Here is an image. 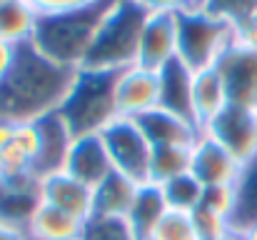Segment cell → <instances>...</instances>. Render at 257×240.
I'll return each mask as SVG.
<instances>
[{"instance_id":"cb8c5ba5","label":"cell","mask_w":257,"mask_h":240,"mask_svg":"<svg viewBox=\"0 0 257 240\" xmlns=\"http://www.w3.org/2000/svg\"><path fill=\"white\" fill-rule=\"evenodd\" d=\"M190 150L192 148H175V145H160L153 148L150 155V180L155 185H163L172 178L190 173Z\"/></svg>"},{"instance_id":"5bb4252c","label":"cell","mask_w":257,"mask_h":240,"mask_svg":"<svg viewBox=\"0 0 257 240\" xmlns=\"http://www.w3.org/2000/svg\"><path fill=\"white\" fill-rule=\"evenodd\" d=\"M63 170L73 175L75 180L85 183L87 188H97L115 168L107 155V148L102 143V135H80L73 140L70 153L65 158Z\"/></svg>"},{"instance_id":"6da1fadb","label":"cell","mask_w":257,"mask_h":240,"mask_svg":"<svg viewBox=\"0 0 257 240\" xmlns=\"http://www.w3.org/2000/svg\"><path fill=\"white\" fill-rule=\"evenodd\" d=\"M78 70L45 58L33 43L18 48V58L5 78H0V123H35L55 113Z\"/></svg>"},{"instance_id":"8fae6325","label":"cell","mask_w":257,"mask_h":240,"mask_svg":"<svg viewBox=\"0 0 257 240\" xmlns=\"http://www.w3.org/2000/svg\"><path fill=\"white\" fill-rule=\"evenodd\" d=\"M35 130H38V155L33 163V175L45 178V175L63 170L65 158L70 153V145L75 140V135L68 128V123L63 120V115L58 110L43 115L40 120H35Z\"/></svg>"},{"instance_id":"5b68a950","label":"cell","mask_w":257,"mask_h":240,"mask_svg":"<svg viewBox=\"0 0 257 240\" xmlns=\"http://www.w3.org/2000/svg\"><path fill=\"white\" fill-rule=\"evenodd\" d=\"M177 18V58L192 70H207L220 63L232 45V25L202 5L175 15Z\"/></svg>"},{"instance_id":"d590c367","label":"cell","mask_w":257,"mask_h":240,"mask_svg":"<svg viewBox=\"0 0 257 240\" xmlns=\"http://www.w3.org/2000/svg\"><path fill=\"white\" fill-rule=\"evenodd\" d=\"M235 233H237L240 240H257V220L250 223V225H245V228H240V230H235Z\"/></svg>"},{"instance_id":"d6a6232c","label":"cell","mask_w":257,"mask_h":240,"mask_svg":"<svg viewBox=\"0 0 257 240\" xmlns=\"http://www.w3.org/2000/svg\"><path fill=\"white\" fill-rule=\"evenodd\" d=\"M40 15H53V13H63V10H73L80 5H90L95 0H28Z\"/></svg>"},{"instance_id":"83f0119b","label":"cell","mask_w":257,"mask_h":240,"mask_svg":"<svg viewBox=\"0 0 257 240\" xmlns=\"http://www.w3.org/2000/svg\"><path fill=\"white\" fill-rule=\"evenodd\" d=\"M200 205L207 208L215 215L227 218L232 223L235 213H237V185H212V188H205Z\"/></svg>"},{"instance_id":"ffe728a7","label":"cell","mask_w":257,"mask_h":240,"mask_svg":"<svg viewBox=\"0 0 257 240\" xmlns=\"http://www.w3.org/2000/svg\"><path fill=\"white\" fill-rule=\"evenodd\" d=\"M138 188H140V183L112 170L97 188H92V215L125 218L133 200H135Z\"/></svg>"},{"instance_id":"7402d4cb","label":"cell","mask_w":257,"mask_h":240,"mask_svg":"<svg viewBox=\"0 0 257 240\" xmlns=\"http://www.w3.org/2000/svg\"><path fill=\"white\" fill-rule=\"evenodd\" d=\"M40 13L28 0H0V40L28 45L35 38Z\"/></svg>"},{"instance_id":"f546056e","label":"cell","mask_w":257,"mask_h":240,"mask_svg":"<svg viewBox=\"0 0 257 240\" xmlns=\"http://www.w3.org/2000/svg\"><path fill=\"white\" fill-rule=\"evenodd\" d=\"M202 8L222 20H227L230 25L250 18L257 13V0H202Z\"/></svg>"},{"instance_id":"2e32d148","label":"cell","mask_w":257,"mask_h":240,"mask_svg":"<svg viewBox=\"0 0 257 240\" xmlns=\"http://www.w3.org/2000/svg\"><path fill=\"white\" fill-rule=\"evenodd\" d=\"M40 198L43 203L55 205L80 220H87L92 215V188L75 180L65 170L40 178Z\"/></svg>"},{"instance_id":"8992f818","label":"cell","mask_w":257,"mask_h":240,"mask_svg":"<svg viewBox=\"0 0 257 240\" xmlns=\"http://www.w3.org/2000/svg\"><path fill=\"white\" fill-rule=\"evenodd\" d=\"M100 135L107 148V155L112 160V168L117 173L127 175L140 185L150 180L153 145L148 143L145 133L133 118H115Z\"/></svg>"},{"instance_id":"8d00e7d4","label":"cell","mask_w":257,"mask_h":240,"mask_svg":"<svg viewBox=\"0 0 257 240\" xmlns=\"http://www.w3.org/2000/svg\"><path fill=\"white\" fill-rule=\"evenodd\" d=\"M227 240H240V238H237V233H235V235H230V238H227Z\"/></svg>"},{"instance_id":"9a60e30c","label":"cell","mask_w":257,"mask_h":240,"mask_svg":"<svg viewBox=\"0 0 257 240\" xmlns=\"http://www.w3.org/2000/svg\"><path fill=\"white\" fill-rule=\"evenodd\" d=\"M135 123L140 125V130L145 133V138L153 148H160V145L192 148L197 143V138L202 135V130L195 123H190L175 113H168L163 108H155V110L140 115Z\"/></svg>"},{"instance_id":"ac0fdd59","label":"cell","mask_w":257,"mask_h":240,"mask_svg":"<svg viewBox=\"0 0 257 240\" xmlns=\"http://www.w3.org/2000/svg\"><path fill=\"white\" fill-rule=\"evenodd\" d=\"M227 105H230L227 85H225L217 68H207V70L195 73V78H192V110H195V123L200 130H205Z\"/></svg>"},{"instance_id":"ba28073f","label":"cell","mask_w":257,"mask_h":240,"mask_svg":"<svg viewBox=\"0 0 257 240\" xmlns=\"http://www.w3.org/2000/svg\"><path fill=\"white\" fill-rule=\"evenodd\" d=\"M115 103L120 118H133V120L155 110L160 105V75L140 65L120 70L115 85Z\"/></svg>"},{"instance_id":"603a6c76","label":"cell","mask_w":257,"mask_h":240,"mask_svg":"<svg viewBox=\"0 0 257 240\" xmlns=\"http://www.w3.org/2000/svg\"><path fill=\"white\" fill-rule=\"evenodd\" d=\"M160 188H163L168 208L170 210H180V213H195L200 208L202 193H205V185L192 173H182V175L172 178L168 183H163Z\"/></svg>"},{"instance_id":"277c9868","label":"cell","mask_w":257,"mask_h":240,"mask_svg":"<svg viewBox=\"0 0 257 240\" xmlns=\"http://www.w3.org/2000/svg\"><path fill=\"white\" fill-rule=\"evenodd\" d=\"M115 70H92V68H78L73 85L58 108L68 128L75 138L80 135H97L102 133L117 113L115 103V85H117Z\"/></svg>"},{"instance_id":"4316f807","label":"cell","mask_w":257,"mask_h":240,"mask_svg":"<svg viewBox=\"0 0 257 240\" xmlns=\"http://www.w3.org/2000/svg\"><path fill=\"white\" fill-rule=\"evenodd\" d=\"M148 240H200L195 223H192V213H180V210H168L160 223L153 228V233Z\"/></svg>"},{"instance_id":"d6986e66","label":"cell","mask_w":257,"mask_h":240,"mask_svg":"<svg viewBox=\"0 0 257 240\" xmlns=\"http://www.w3.org/2000/svg\"><path fill=\"white\" fill-rule=\"evenodd\" d=\"M83 225H85V220H80L55 205L40 203L25 228V235L28 240H80Z\"/></svg>"},{"instance_id":"9c48e42d","label":"cell","mask_w":257,"mask_h":240,"mask_svg":"<svg viewBox=\"0 0 257 240\" xmlns=\"http://www.w3.org/2000/svg\"><path fill=\"white\" fill-rule=\"evenodd\" d=\"M245 165L237 163L217 140H212L210 135H200L197 143L190 150V173L205 185H237V180L242 178Z\"/></svg>"},{"instance_id":"1f68e13d","label":"cell","mask_w":257,"mask_h":240,"mask_svg":"<svg viewBox=\"0 0 257 240\" xmlns=\"http://www.w3.org/2000/svg\"><path fill=\"white\" fill-rule=\"evenodd\" d=\"M150 13H182V10H190V8H200L202 0H140Z\"/></svg>"},{"instance_id":"44dd1931","label":"cell","mask_w":257,"mask_h":240,"mask_svg":"<svg viewBox=\"0 0 257 240\" xmlns=\"http://www.w3.org/2000/svg\"><path fill=\"white\" fill-rule=\"evenodd\" d=\"M168 203L163 195V188L155 183H143L135 193V200L125 215V220L130 223L133 233L138 235V240H148V235L153 233V228L160 223V218L168 213Z\"/></svg>"},{"instance_id":"d4e9b609","label":"cell","mask_w":257,"mask_h":240,"mask_svg":"<svg viewBox=\"0 0 257 240\" xmlns=\"http://www.w3.org/2000/svg\"><path fill=\"white\" fill-rule=\"evenodd\" d=\"M257 220V160L245 165L242 178L237 180V213L232 228L240 230Z\"/></svg>"},{"instance_id":"4fadbf2b","label":"cell","mask_w":257,"mask_h":240,"mask_svg":"<svg viewBox=\"0 0 257 240\" xmlns=\"http://www.w3.org/2000/svg\"><path fill=\"white\" fill-rule=\"evenodd\" d=\"M40 203H43L40 178H35V175L0 178V223L25 233V228Z\"/></svg>"},{"instance_id":"4dcf8cb0","label":"cell","mask_w":257,"mask_h":240,"mask_svg":"<svg viewBox=\"0 0 257 240\" xmlns=\"http://www.w3.org/2000/svg\"><path fill=\"white\" fill-rule=\"evenodd\" d=\"M232 43L257 50V13L232 25Z\"/></svg>"},{"instance_id":"30bf717a","label":"cell","mask_w":257,"mask_h":240,"mask_svg":"<svg viewBox=\"0 0 257 240\" xmlns=\"http://www.w3.org/2000/svg\"><path fill=\"white\" fill-rule=\"evenodd\" d=\"M227 85L230 103L255 108L257 105V50L232 43L215 65Z\"/></svg>"},{"instance_id":"e575fe53","label":"cell","mask_w":257,"mask_h":240,"mask_svg":"<svg viewBox=\"0 0 257 240\" xmlns=\"http://www.w3.org/2000/svg\"><path fill=\"white\" fill-rule=\"evenodd\" d=\"M0 240H28V235L18 228H10V225L0 223Z\"/></svg>"},{"instance_id":"3957f363","label":"cell","mask_w":257,"mask_h":240,"mask_svg":"<svg viewBox=\"0 0 257 240\" xmlns=\"http://www.w3.org/2000/svg\"><path fill=\"white\" fill-rule=\"evenodd\" d=\"M150 10L140 0H117L112 10L105 15L97 38L85 55L80 68L92 70H125L138 63L140 38Z\"/></svg>"},{"instance_id":"e0dca14e","label":"cell","mask_w":257,"mask_h":240,"mask_svg":"<svg viewBox=\"0 0 257 240\" xmlns=\"http://www.w3.org/2000/svg\"><path fill=\"white\" fill-rule=\"evenodd\" d=\"M158 75H160V105L158 108L195 123V110H192V78H195V73L180 58H175L163 70H158Z\"/></svg>"},{"instance_id":"484cf974","label":"cell","mask_w":257,"mask_h":240,"mask_svg":"<svg viewBox=\"0 0 257 240\" xmlns=\"http://www.w3.org/2000/svg\"><path fill=\"white\" fill-rule=\"evenodd\" d=\"M80 240H138L130 223L125 218H105V215H90L83 225Z\"/></svg>"},{"instance_id":"52a82bcc","label":"cell","mask_w":257,"mask_h":240,"mask_svg":"<svg viewBox=\"0 0 257 240\" xmlns=\"http://www.w3.org/2000/svg\"><path fill=\"white\" fill-rule=\"evenodd\" d=\"M202 133L217 140L242 165L257 160V118L252 108L230 103Z\"/></svg>"},{"instance_id":"7c38bea8","label":"cell","mask_w":257,"mask_h":240,"mask_svg":"<svg viewBox=\"0 0 257 240\" xmlns=\"http://www.w3.org/2000/svg\"><path fill=\"white\" fill-rule=\"evenodd\" d=\"M175 58H177V18L172 13H150L140 38L135 65L158 73Z\"/></svg>"},{"instance_id":"74e56055","label":"cell","mask_w":257,"mask_h":240,"mask_svg":"<svg viewBox=\"0 0 257 240\" xmlns=\"http://www.w3.org/2000/svg\"><path fill=\"white\" fill-rule=\"evenodd\" d=\"M252 110H255V118H257V105H255V108H252Z\"/></svg>"},{"instance_id":"f1b7e54d","label":"cell","mask_w":257,"mask_h":240,"mask_svg":"<svg viewBox=\"0 0 257 240\" xmlns=\"http://www.w3.org/2000/svg\"><path fill=\"white\" fill-rule=\"evenodd\" d=\"M192 223H195V230H197L200 240H227L230 235H235V228L227 218L215 215L202 205L192 213Z\"/></svg>"},{"instance_id":"836d02e7","label":"cell","mask_w":257,"mask_h":240,"mask_svg":"<svg viewBox=\"0 0 257 240\" xmlns=\"http://www.w3.org/2000/svg\"><path fill=\"white\" fill-rule=\"evenodd\" d=\"M18 48H20V45H10V43L0 40V78H5L8 70L13 68V63H15V58H18Z\"/></svg>"},{"instance_id":"7a4b0ae2","label":"cell","mask_w":257,"mask_h":240,"mask_svg":"<svg viewBox=\"0 0 257 240\" xmlns=\"http://www.w3.org/2000/svg\"><path fill=\"white\" fill-rule=\"evenodd\" d=\"M115 3L117 0H95L73 10L40 15L33 48L53 63L78 70L97 38L105 15L112 10Z\"/></svg>"}]
</instances>
